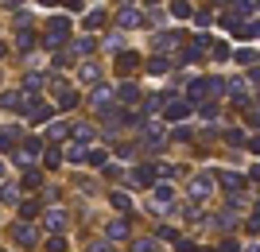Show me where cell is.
I'll use <instances>...</instances> for the list:
<instances>
[{
    "instance_id": "1",
    "label": "cell",
    "mask_w": 260,
    "mask_h": 252,
    "mask_svg": "<svg viewBox=\"0 0 260 252\" xmlns=\"http://www.w3.org/2000/svg\"><path fill=\"white\" fill-rule=\"evenodd\" d=\"M12 237H16V244H23V248H31V244H35V229H31V225H16Z\"/></svg>"
},
{
    "instance_id": "2",
    "label": "cell",
    "mask_w": 260,
    "mask_h": 252,
    "mask_svg": "<svg viewBox=\"0 0 260 252\" xmlns=\"http://www.w3.org/2000/svg\"><path fill=\"white\" fill-rule=\"evenodd\" d=\"M47 225H51V229H62L66 218H62V213H51V218H47Z\"/></svg>"
},
{
    "instance_id": "3",
    "label": "cell",
    "mask_w": 260,
    "mask_h": 252,
    "mask_svg": "<svg viewBox=\"0 0 260 252\" xmlns=\"http://www.w3.org/2000/svg\"><path fill=\"white\" fill-rule=\"evenodd\" d=\"M0 148H12V132H0Z\"/></svg>"
},
{
    "instance_id": "4",
    "label": "cell",
    "mask_w": 260,
    "mask_h": 252,
    "mask_svg": "<svg viewBox=\"0 0 260 252\" xmlns=\"http://www.w3.org/2000/svg\"><path fill=\"white\" fill-rule=\"evenodd\" d=\"M89 252H109V248H105V244H93V248H89Z\"/></svg>"
},
{
    "instance_id": "5",
    "label": "cell",
    "mask_w": 260,
    "mask_h": 252,
    "mask_svg": "<svg viewBox=\"0 0 260 252\" xmlns=\"http://www.w3.org/2000/svg\"><path fill=\"white\" fill-rule=\"evenodd\" d=\"M0 55H4V47H0Z\"/></svg>"
}]
</instances>
